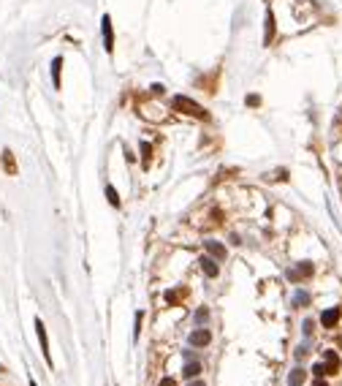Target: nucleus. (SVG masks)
<instances>
[{"mask_svg": "<svg viewBox=\"0 0 342 386\" xmlns=\"http://www.w3.org/2000/svg\"><path fill=\"white\" fill-rule=\"evenodd\" d=\"M171 106H174V111H182V114H190V117H198L207 123L209 120V111L204 109V106H198L193 98H188V95H174L171 98Z\"/></svg>", "mask_w": 342, "mask_h": 386, "instance_id": "f257e3e1", "label": "nucleus"}, {"mask_svg": "<svg viewBox=\"0 0 342 386\" xmlns=\"http://www.w3.org/2000/svg\"><path fill=\"white\" fill-rule=\"evenodd\" d=\"M100 35H103V49L112 55L114 52V28H112V17L109 14L100 17Z\"/></svg>", "mask_w": 342, "mask_h": 386, "instance_id": "f03ea898", "label": "nucleus"}, {"mask_svg": "<svg viewBox=\"0 0 342 386\" xmlns=\"http://www.w3.org/2000/svg\"><path fill=\"white\" fill-rule=\"evenodd\" d=\"M36 332H38V343H41V354L49 364H52V354H49V337H47V327L41 318H36Z\"/></svg>", "mask_w": 342, "mask_h": 386, "instance_id": "7ed1b4c3", "label": "nucleus"}, {"mask_svg": "<svg viewBox=\"0 0 342 386\" xmlns=\"http://www.w3.org/2000/svg\"><path fill=\"white\" fill-rule=\"evenodd\" d=\"M212 343V332L209 329H195V332H190V345H209Z\"/></svg>", "mask_w": 342, "mask_h": 386, "instance_id": "20e7f679", "label": "nucleus"}, {"mask_svg": "<svg viewBox=\"0 0 342 386\" xmlns=\"http://www.w3.org/2000/svg\"><path fill=\"white\" fill-rule=\"evenodd\" d=\"M310 275H313V264H310V261L299 264L296 269H291V272H288L291 280H304V277H310Z\"/></svg>", "mask_w": 342, "mask_h": 386, "instance_id": "39448f33", "label": "nucleus"}, {"mask_svg": "<svg viewBox=\"0 0 342 386\" xmlns=\"http://www.w3.org/2000/svg\"><path fill=\"white\" fill-rule=\"evenodd\" d=\"M337 321H340V307H331V310H326L323 316H320V324H323L326 329L337 327Z\"/></svg>", "mask_w": 342, "mask_h": 386, "instance_id": "423d86ee", "label": "nucleus"}, {"mask_svg": "<svg viewBox=\"0 0 342 386\" xmlns=\"http://www.w3.org/2000/svg\"><path fill=\"white\" fill-rule=\"evenodd\" d=\"M198 264H201V269H204V275H207V277H218V264H215L209 256H204Z\"/></svg>", "mask_w": 342, "mask_h": 386, "instance_id": "0eeeda50", "label": "nucleus"}, {"mask_svg": "<svg viewBox=\"0 0 342 386\" xmlns=\"http://www.w3.org/2000/svg\"><path fill=\"white\" fill-rule=\"evenodd\" d=\"M323 359H326V370H329V375L340 370V357H337L334 351H326V354H323Z\"/></svg>", "mask_w": 342, "mask_h": 386, "instance_id": "6e6552de", "label": "nucleus"}, {"mask_svg": "<svg viewBox=\"0 0 342 386\" xmlns=\"http://www.w3.org/2000/svg\"><path fill=\"white\" fill-rule=\"evenodd\" d=\"M271 38H274V14L266 11V35H264V44H266V47L271 44Z\"/></svg>", "mask_w": 342, "mask_h": 386, "instance_id": "1a4fd4ad", "label": "nucleus"}, {"mask_svg": "<svg viewBox=\"0 0 342 386\" xmlns=\"http://www.w3.org/2000/svg\"><path fill=\"white\" fill-rule=\"evenodd\" d=\"M207 250H209V256L220 258V261L225 258V248L220 245V242H215V240H209V242H207Z\"/></svg>", "mask_w": 342, "mask_h": 386, "instance_id": "9d476101", "label": "nucleus"}, {"mask_svg": "<svg viewBox=\"0 0 342 386\" xmlns=\"http://www.w3.org/2000/svg\"><path fill=\"white\" fill-rule=\"evenodd\" d=\"M3 169L8 174H17V164H14V152L11 150H3Z\"/></svg>", "mask_w": 342, "mask_h": 386, "instance_id": "9b49d317", "label": "nucleus"}, {"mask_svg": "<svg viewBox=\"0 0 342 386\" xmlns=\"http://www.w3.org/2000/svg\"><path fill=\"white\" fill-rule=\"evenodd\" d=\"M304 378H307V373H304V370H299V367H296V370H291L288 384H291V386H301V384H304Z\"/></svg>", "mask_w": 342, "mask_h": 386, "instance_id": "f8f14e48", "label": "nucleus"}, {"mask_svg": "<svg viewBox=\"0 0 342 386\" xmlns=\"http://www.w3.org/2000/svg\"><path fill=\"white\" fill-rule=\"evenodd\" d=\"M60 68H63V57H54L52 60V82H54V87H60Z\"/></svg>", "mask_w": 342, "mask_h": 386, "instance_id": "ddd939ff", "label": "nucleus"}, {"mask_svg": "<svg viewBox=\"0 0 342 386\" xmlns=\"http://www.w3.org/2000/svg\"><path fill=\"white\" fill-rule=\"evenodd\" d=\"M198 373H201V364L198 362H190V364H185V373L182 375H185V378H195Z\"/></svg>", "mask_w": 342, "mask_h": 386, "instance_id": "4468645a", "label": "nucleus"}, {"mask_svg": "<svg viewBox=\"0 0 342 386\" xmlns=\"http://www.w3.org/2000/svg\"><path fill=\"white\" fill-rule=\"evenodd\" d=\"M106 199H109L112 207H120V196H117V191H114L112 185H106Z\"/></svg>", "mask_w": 342, "mask_h": 386, "instance_id": "2eb2a0df", "label": "nucleus"}, {"mask_svg": "<svg viewBox=\"0 0 342 386\" xmlns=\"http://www.w3.org/2000/svg\"><path fill=\"white\" fill-rule=\"evenodd\" d=\"M142 155H144V166H149V155H152V147L147 141H142Z\"/></svg>", "mask_w": 342, "mask_h": 386, "instance_id": "dca6fc26", "label": "nucleus"}, {"mask_svg": "<svg viewBox=\"0 0 342 386\" xmlns=\"http://www.w3.org/2000/svg\"><path fill=\"white\" fill-rule=\"evenodd\" d=\"M313 373L318 375V378H323V375H329V370H326V364H315V367H313Z\"/></svg>", "mask_w": 342, "mask_h": 386, "instance_id": "f3484780", "label": "nucleus"}, {"mask_svg": "<svg viewBox=\"0 0 342 386\" xmlns=\"http://www.w3.org/2000/svg\"><path fill=\"white\" fill-rule=\"evenodd\" d=\"M258 104H261L258 95H247V106H258Z\"/></svg>", "mask_w": 342, "mask_h": 386, "instance_id": "a211bd4d", "label": "nucleus"}, {"mask_svg": "<svg viewBox=\"0 0 342 386\" xmlns=\"http://www.w3.org/2000/svg\"><path fill=\"white\" fill-rule=\"evenodd\" d=\"M293 302H296V304H307V294H296Z\"/></svg>", "mask_w": 342, "mask_h": 386, "instance_id": "6ab92c4d", "label": "nucleus"}, {"mask_svg": "<svg viewBox=\"0 0 342 386\" xmlns=\"http://www.w3.org/2000/svg\"><path fill=\"white\" fill-rule=\"evenodd\" d=\"M207 316H209V313H207V310H204V307H201V310H198V313H195V318H198V321H207Z\"/></svg>", "mask_w": 342, "mask_h": 386, "instance_id": "aec40b11", "label": "nucleus"}, {"mask_svg": "<svg viewBox=\"0 0 342 386\" xmlns=\"http://www.w3.org/2000/svg\"><path fill=\"white\" fill-rule=\"evenodd\" d=\"M149 90H152L155 95H160V93H163V84H152V87H149Z\"/></svg>", "mask_w": 342, "mask_h": 386, "instance_id": "412c9836", "label": "nucleus"}, {"mask_svg": "<svg viewBox=\"0 0 342 386\" xmlns=\"http://www.w3.org/2000/svg\"><path fill=\"white\" fill-rule=\"evenodd\" d=\"M160 386H177V384H174L171 378H163V381H160Z\"/></svg>", "mask_w": 342, "mask_h": 386, "instance_id": "4be33fe9", "label": "nucleus"}, {"mask_svg": "<svg viewBox=\"0 0 342 386\" xmlns=\"http://www.w3.org/2000/svg\"><path fill=\"white\" fill-rule=\"evenodd\" d=\"M313 386H329V384H326V381H323V378H318V381H315V384H313Z\"/></svg>", "mask_w": 342, "mask_h": 386, "instance_id": "5701e85b", "label": "nucleus"}, {"mask_svg": "<svg viewBox=\"0 0 342 386\" xmlns=\"http://www.w3.org/2000/svg\"><path fill=\"white\" fill-rule=\"evenodd\" d=\"M190 386H207V384H201V381H195V384H190Z\"/></svg>", "mask_w": 342, "mask_h": 386, "instance_id": "b1692460", "label": "nucleus"}, {"mask_svg": "<svg viewBox=\"0 0 342 386\" xmlns=\"http://www.w3.org/2000/svg\"><path fill=\"white\" fill-rule=\"evenodd\" d=\"M30 386H38V384H36V381H30Z\"/></svg>", "mask_w": 342, "mask_h": 386, "instance_id": "393cba45", "label": "nucleus"}]
</instances>
